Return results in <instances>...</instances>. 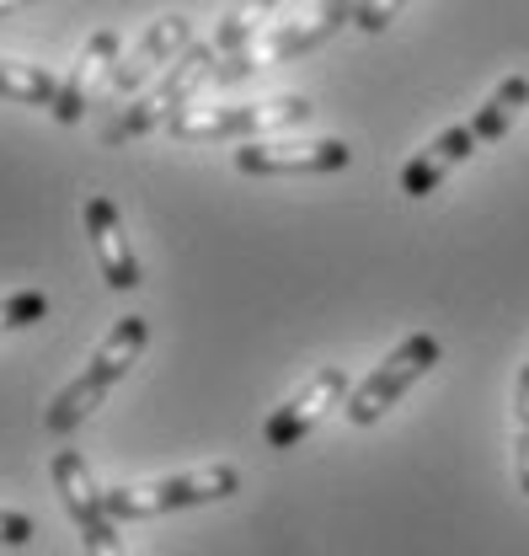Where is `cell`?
I'll return each mask as SVG.
<instances>
[{
	"label": "cell",
	"instance_id": "52a82bcc",
	"mask_svg": "<svg viewBox=\"0 0 529 556\" xmlns=\"http://www.w3.org/2000/svg\"><path fill=\"white\" fill-rule=\"evenodd\" d=\"M54 492L65 497L86 556H129V546L118 541V519L108 514V492L91 482L86 455H75V450H60V455H54Z\"/></svg>",
	"mask_w": 529,
	"mask_h": 556
},
{
	"label": "cell",
	"instance_id": "44dd1931",
	"mask_svg": "<svg viewBox=\"0 0 529 556\" xmlns=\"http://www.w3.org/2000/svg\"><path fill=\"white\" fill-rule=\"evenodd\" d=\"M33 0H0V16H11V11H27Z\"/></svg>",
	"mask_w": 529,
	"mask_h": 556
},
{
	"label": "cell",
	"instance_id": "30bf717a",
	"mask_svg": "<svg viewBox=\"0 0 529 556\" xmlns=\"http://www.w3.org/2000/svg\"><path fill=\"white\" fill-rule=\"evenodd\" d=\"M188 33H193V27H188V16H161V22H150V27L134 38L129 54H118V65L108 70V91H113V97L139 91L155 70L177 60V49L188 43Z\"/></svg>",
	"mask_w": 529,
	"mask_h": 556
},
{
	"label": "cell",
	"instance_id": "7a4b0ae2",
	"mask_svg": "<svg viewBox=\"0 0 529 556\" xmlns=\"http://www.w3.org/2000/svg\"><path fill=\"white\" fill-rule=\"evenodd\" d=\"M241 486V471L230 460H214L199 471H182V477H155V482H124L108 486V514L124 525V519H161V514H177V508H199V503H219Z\"/></svg>",
	"mask_w": 529,
	"mask_h": 556
},
{
	"label": "cell",
	"instance_id": "ffe728a7",
	"mask_svg": "<svg viewBox=\"0 0 529 556\" xmlns=\"http://www.w3.org/2000/svg\"><path fill=\"white\" fill-rule=\"evenodd\" d=\"M38 530H33V519L27 514H16V508H0V546H27Z\"/></svg>",
	"mask_w": 529,
	"mask_h": 556
},
{
	"label": "cell",
	"instance_id": "3957f363",
	"mask_svg": "<svg viewBox=\"0 0 529 556\" xmlns=\"http://www.w3.org/2000/svg\"><path fill=\"white\" fill-rule=\"evenodd\" d=\"M214 65H219V49H214V38L209 43H193L188 54H177L172 65L161 70V80L134 102L129 113L108 129V144H124V139H139L150 135V129H161V124H172L177 113H188L193 108V91H199L203 80L214 75Z\"/></svg>",
	"mask_w": 529,
	"mask_h": 556
},
{
	"label": "cell",
	"instance_id": "d6986e66",
	"mask_svg": "<svg viewBox=\"0 0 529 556\" xmlns=\"http://www.w3.org/2000/svg\"><path fill=\"white\" fill-rule=\"evenodd\" d=\"M406 0H358V16H353V27L358 33H386L391 22H396V11Z\"/></svg>",
	"mask_w": 529,
	"mask_h": 556
},
{
	"label": "cell",
	"instance_id": "277c9868",
	"mask_svg": "<svg viewBox=\"0 0 529 556\" xmlns=\"http://www.w3.org/2000/svg\"><path fill=\"white\" fill-rule=\"evenodd\" d=\"M439 353H444V348H439V338H433V332H412V338H401V343L391 348V353H386V358H380V364L358 380V386H353V396L342 402L348 422H353V428L380 422V417L391 413L401 396H406V391H412V386H417L433 364H439Z\"/></svg>",
	"mask_w": 529,
	"mask_h": 556
},
{
	"label": "cell",
	"instance_id": "ba28073f",
	"mask_svg": "<svg viewBox=\"0 0 529 556\" xmlns=\"http://www.w3.org/2000/svg\"><path fill=\"white\" fill-rule=\"evenodd\" d=\"M353 161L342 139H247L236 150V172L247 177H327Z\"/></svg>",
	"mask_w": 529,
	"mask_h": 556
},
{
	"label": "cell",
	"instance_id": "ac0fdd59",
	"mask_svg": "<svg viewBox=\"0 0 529 556\" xmlns=\"http://www.w3.org/2000/svg\"><path fill=\"white\" fill-rule=\"evenodd\" d=\"M49 316V294L43 289H16L0 300V332H16V327H33Z\"/></svg>",
	"mask_w": 529,
	"mask_h": 556
},
{
	"label": "cell",
	"instance_id": "e0dca14e",
	"mask_svg": "<svg viewBox=\"0 0 529 556\" xmlns=\"http://www.w3.org/2000/svg\"><path fill=\"white\" fill-rule=\"evenodd\" d=\"M514 471L529 497V364L519 369V386H514Z\"/></svg>",
	"mask_w": 529,
	"mask_h": 556
},
{
	"label": "cell",
	"instance_id": "7c38bea8",
	"mask_svg": "<svg viewBox=\"0 0 529 556\" xmlns=\"http://www.w3.org/2000/svg\"><path fill=\"white\" fill-rule=\"evenodd\" d=\"M476 150H481V139H476L470 124L444 129V135L428 139V144L401 166V193H406V199H428V193H439V188H444V177H450L461 161H470Z\"/></svg>",
	"mask_w": 529,
	"mask_h": 556
},
{
	"label": "cell",
	"instance_id": "6da1fadb",
	"mask_svg": "<svg viewBox=\"0 0 529 556\" xmlns=\"http://www.w3.org/2000/svg\"><path fill=\"white\" fill-rule=\"evenodd\" d=\"M150 343V327H144V316H124V321H113V332L97 343V353L86 358V369L70 380L65 391L49 402V413H43V428L49 433H75L86 417L97 413L108 396H113V386L129 375L134 364H139V353Z\"/></svg>",
	"mask_w": 529,
	"mask_h": 556
},
{
	"label": "cell",
	"instance_id": "9c48e42d",
	"mask_svg": "<svg viewBox=\"0 0 529 556\" xmlns=\"http://www.w3.org/2000/svg\"><path fill=\"white\" fill-rule=\"evenodd\" d=\"M353 396V380H348V369L342 364H327V369H316L284 407H273V417L263 422V444L267 450H294L331 407H342Z\"/></svg>",
	"mask_w": 529,
	"mask_h": 556
},
{
	"label": "cell",
	"instance_id": "5bb4252c",
	"mask_svg": "<svg viewBox=\"0 0 529 556\" xmlns=\"http://www.w3.org/2000/svg\"><path fill=\"white\" fill-rule=\"evenodd\" d=\"M529 108V75H503L497 80V91L476 108V118H470V129L481 144H492V139H503L514 129V118Z\"/></svg>",
	"mask_w": 529,
	"mask_h": 556
},
{
	"label": "cell",
	"instance_id": "5b68a950",
	"mask_svg": "<svg viewBox=\"0 0 529 556\" xmlns=\"http://www.w3.org/2000/svg\"><path fill=\"white\" fill-rule=\"evenodd\" d=\"M311 97H267V102H241V108H188L166 129L172 139H267L284 129H300L311 118Z\"/></svg>",
	"mask_w": 529,
	"mask_h": 556
},
{
	"label": "cell",
	"instance_id": "8992f818",
	"mask_svg": "<svg viewBox=\"0 0 529 556\" xmlns=\"http://www.w3.org/2000/svg\"><path fill=\"white\" fill-rule=\"evenodd\" d=\"M353 16H358V0H327L311 22L267 27L263 38H252V43H241L236 54H225L209 80H247V75H257V70H267V65H284V60H294V54H311V49L327 43L342 22H353Z\"/></svg>",
	"mask_w": 529,
	"mask_h": 556
},
{
	"label": "cell",
	"instance_id": "4fadbf2b",
	"mask_svg": "<svg viewBox=\"0 0 529 556\" xmlns=\"http://www.w3.org/2000/svg\"><path fill=\"white\" fill-rule=\"evenodd\" d=\"M118 65V33L113 27H102V33H91L86 38V49L75 54V65H70V75L60 80V97H54V118L60 124H80L86 118V97H91V86H97V75L102 70Z\"/></svg>",
	"mask_w": 529,
	"mask_h": 556
},
{
	"label": "cell",
	"instance_id": "8fae6325",
	"mask_svg": "<svg viewBox=\"0 0 529 556\" xmlns=\"http://www.w3.org/2000/svg\"><path fill=\"white\" fill-rule=\"evenodd\" d=\"M86 236H91V252L102 263L108 289H139L144 283L139 278V257H134V247H129V230H124V214H118V204L108 193H91L86 199Z\"/></svg>",
	"mask_w": 529,
	"mask_h": 556
},
{
	"label": "cell",
	"instance_id": "9a60e30c",
	"mask_svg": "<svg viewBox=\"0 0 529 556\" xmlns=\"http://www.w3.org/2000/svg\"><path fill=\"white\" fill-rule=\"evenodd\" d=\"M0 97H5V102H27V108H54L60 80H54L43 65H27V60H0Z\"/></svg>",
	"mask_w": 529,
	"mask_h": 556
},
{
	"label": "cell",
	"instance_id": "2e32d148",
	"mask_svg": "<svg viewBox=\"0 0 529 556\" xmlns=\"http://www.w3.org/2000/svg\"><path fill=\"white\" fill-rule=\"evenodd\" d=\"M278 0H236L230 5V16L219 22V33H214V49H219V60L225 54H236L241 43H252L257 38V27L267 22V11H273Z\"/></svg>",
	"mask_w": 529,
	"mask_h": 556
}]
</instances>
